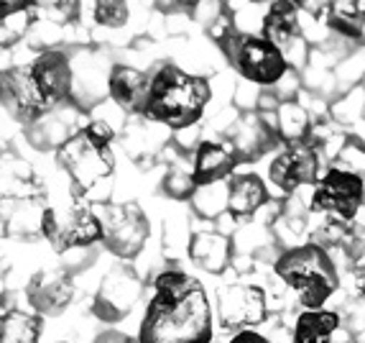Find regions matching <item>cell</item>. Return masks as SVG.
<instances>
[{"label":"cell","instance_id":"cell-39","mask_svg":"<svg viewBox=\"0 0 365 343\" xmlns=\"http://www.w3.org/2000/svg\"><path fill=\"white\" fill-rule=\"evenodd\" d=\"M258 3H261V0H258Z\"/></svg>","mask_w":365,"mask_h":343},{"label":"cell","instance_id":"cell-37","mask_svg":"<svg viewBox=\"0 0 365 343\" xmlns=\"http://www.w3.org/2000/svg\"><path fill=\"white\" fill-rule=\"evenodd\" d=\"M353 287L355 292H358V297L365 302V264H360V267H353Z\"/></svg>","mask_w":365,"mask_h":343},{"label":"cell","instance_id":"cell-25","mask_svg":"<svg viewBox=\"0 0 365 343\" xmlns=\"http://www.w3.org/2000/svg\"><path fill=\"white\" fill-rule=\"evenodd\" d=\"M312 244L322 246L329 257H332L335 252H340L342 257H345V262H350V264L358 262L360 254H363V241H360L355 226H350V223H342V221L324 223V226L314 233Z\"/></svg>","mask_w":365,"mask_h":343},{"label":"cell","instance_id":"cell-7","mask_svg":"<svg viewBox=\"0 0 365 343\" xmlns=\"http://www.w3.org/2000/svg\"><path fill=\"white\" fill-rule=\"evenodd\" d=\"M41 236L51 244V249L59 254L90 249L103 241L98 215L87 200H74L72 205L43 210L41 215Z\"/></svg>","mask_w":365,"mask_h":343},{"label":"cell","instance_id":"cell-12","mask_svg":"<svg viewBox=\"0 0 365 343\" xmlns=\"http://www.w3.org/2000/svg\"><path fill=\"white\" fill-rule=\"evenodd\" d=\"M263 39L279 49L289 67H304L309 49H307L299 11L294 0H271L266 16H263Z\"/></svg>","mask_w":365,"mask_h":343},{"label":"cell","instance_id":"cell-34","mask_svg":"<svg viewBox=\"0 0 365 343\" xmlns=\"http://www.w3.org/2000/svg\"><path fill=\"white\" fill-rule=\"evenodd\" d=\"M153 3L164 13H195L202 0H153Z\"/></svg>","mask_w":365,"mask_h":343},{"label":"cell","instance_id":"cell-4","mask_svg":"<svg viewBox=\"0 0 365 343\" xmlns=\"http://www.w3.org/2000/svg\"><path fill=\"white\" fill-rule=\"evenodd\" d=\"M274 269L307 310H319L340 287L337 264L322 246L312 241L287 249L276 259Z\"/></svg>","mask_w":365,"mask_h":343},{"label":"cell","instance_id":"cell-20","mask_svg":"<svg viewBox=\"0 0 365 343\" xmlns=\"http://www.w3.org/2000/svg\"><path fill=\"white\" fill-rule=\"evenodd\" d=\"M232 239L222 231H195L189 236L187 257L192 259L197 269L207 272V274H222L230 269L232 264Z\"/></svg>","mask_w":365,"mask_h":343},{"label":"cell","instance_id":"cell-11","mask_svg":"<svg viewBox=\"0 0 365 343\" xmlns=\"http://www.w3.org/2000/svg\"><path fill=\"white\" fill-rule=\"evenodd\" d=\"M108 59L95 49H72L69 51V69H72V87L69 103L82 113H90L100 103L108 100Z\"/></svg>","mask_w":365,"mask_h":343},{"label":"cell","instance_id":"cell-33","mask_svg":"<svg viewBox=\"0 0 365 343\" xmlns=\"http://www.w3.org/2000/svg\"><path fill=\"white\" fill-rule=\"evenodd\" d=\"M34 8V0H0V21H8L13 16H24Z\"/></svg>","mask_w":365,"mask_h":343},{"label":"cell","instance_id":"cell-2","mask_svg":"<svg viewBox=\"0 0 365 343\" xmlns=\"http://www.w3.org/2000/svg\"><path fill=\"white\" fill-rule=\"evenodd\" d=\"M212 90L205 77L189 74L177 64H161L151 74L143 118L169 131L192 129L207 108Z\"/></svg>","mask_w":365,"mask_h":343},{"label":"cell","instance_id":"cell-9","mask_svg":"<svg viewBox=\"0 0 365 343\" xmlns=\"http://www.w3.org/2000/svg\"><path fill=\"white\" fill-rule=\"evenodd\" d=\"M0 105L21 126H31L54 108L43 95L29 64H13V67L0 69Z\"/></svg>","mask_w":365,"mask_h":343},{"label":"cell","instance_id":"cell-38","mask_svg":"<svg viewBox=\"0 0 365 343\" xmlns=\"http://www.w3.org/2000/svg\"><path fill=\"white\" fill-rule=\"evenodd\" d=\"M227 343H271L266 336H261V333L256 331H240L237 336H232Z\"/></svg>","mask_w":365,"mask_h":343},{"label":"cell","instance_id":"cell-23","mask_svg":"<svg viewBox=\"0 0 365 343\" xmlns=\"http://www.w3.org/2000/svg\"><path fill=\"white\" fill-rule=\"evenodd\" d=\"M261 118L268 123V129L274 131L276 141L294 144L309 139L312 131V116L299 100H276L271 105V113L261 111Z\"/></svg>","mask_w":365,"mask_h":343},{"label":"cell","instance_id":"cell-27","mask_svg":"<svg viewBox=\"0 0 365 343\" xmlns=\"http://www.w3.org/2000/svg\"><path fill=\"white\" fill-rule=\"evenodd\" d=\"M43 318L34 310L11 307L0 313V343H38Z\"/></svg>","mask_w":365,"mask_h":343},{"label":"cell","instance_id":"cell-22","mask_svg":"<svg viewBox=\"0 0 365 343\" xmlns=\"http://www.w3.org/2000/svg\"><path fill=\"white\" fill-rule=\"evenodd\" d=\"M237 159L225 141H200L192 156V182L197 187H207L227 179L235 172Z\"/></svg>","mask_w":365,"mask_h":343},{"label":"cell","instance_id":"cell-35","mask_svg":"<svg viewBox=\"0 0 365 343\" xmlns=\"http://www.w3.org/2000/svg\"><path fill=\"white\" fill-rule=\"evenodd\" d=\"M95 343H138V338H130L123 331H103L95 338Z\"/></svg>","mask_w":365,"mask_h":343},{"label":"cell","instance_id":"cell-24","mask_svg":"<svg viewBox=\"0 0 365 343\" xmlns=\"http://www.w3.org/2000/svg\"><path fill=\"white\" fill-rule=\"evenodd\" d=\"M342 331V318L335 310H304L294 323L292 343H335Z\"/></svg>","mask_w":365,"mask_h":343},{"label":"cell","instance_id":"cell-10","mask_svg":"<svg viewBox=\"0 0 365 343\" xmlns=\"http://www.w3.org/2000/svg\"><path fill=\"white\" fill-rule=\"evenodd\" d=\"M140 292H143V282L133 267L118 264L103 277L98 292L92 297V315L103 323H120L140 300Z\"/></svg>","mask_w":365,"mask_h":343},{"label":"cell","instance_id":"cell-1","mask_svg":"<svg viewBox=\"0 0 365 343\" xmlns=\"http://www.w3.org/2000/svg\"><path fill=\"white\" fill-rule=\"evenodd\" d=\"M138 343H212V307L197 277L171 267L153 279Z\"/></svg>","mask_w":365,"mask_h":343},{"label":"cell","instance_id":"cell-26","mask_svg":"<svg viewBox=\"0 0 365 343\" xmlns=\"http://www.w3.org/2000/svg\"><path fill=\"white\" fill-rule=\"evenodd\" d=\"M324 21L345 39H360L365 31V0H327Z\"/></svg>","mask_w":365,"mask_h":343},{"label":"cell","instance_id":"cell-36","mask_svg":"<svg viewBox=\"0 0 365 343\" xmlns=\"http://www.w3.org/2000/svg\"><path fill=\"white\" fill-rule=\"evenodd\" d=\"M324 3L327 0H294V6H299V8H304L309 16H314V19H319L324 13Z\"/></svg>","mask_w":365,"mask_h":343},{"label":"cell","instance_id":"cell-31","mask_svg":"<svg viewBox=\"0 0 365 343\" xmlns=\"http://www.w3.org/2000/svg\"><path fill=\"white\" fill-rule=\"evenodd\" d=\"M95 21L105 29H120L128 24L130 8L128 0H95V11H92Z\"/></svg>","mask_w":365,"mask_h":343},{"label":"cell","instance_id":"cell-32","mask_svg":"<svg viewBox=\"0 0 365 343\" xmlns=\"http://www.w3.org/2000/svg\"><path fill=\"white\" fill-rule=\"evenodd\" d=\"M164 192L174 200H189L195 195V182H192V169L187 166H171L164 177Z\"/></svg>","mask_w":365,"mask_h":343},{"label":"cell","instance_id":"cell-3","mask_svg":"<svg viewBox=\"0 0 365 343\" xmlns=\"http://www.w3.org/2000/svg\"><path fill=\"white\" fill-rule=\"evenodd\" d=\"M113 139L115 131L110 123L90 121L56 149V164L67 172L74 200H87L113 177L115 172V156L110 149Z\"/></svg>","mask_w":365,"mask_h":343},{"label":"cell","instance_id":"cell-30","mask_svg":"<svg viewBox=\"0 0 365 343\" xmlns=\"http://www.w3.org/2000/svg\"><path fill=\"white\" fill-rule=\"evenodd\" d=\"M332 164H340V166H345V169L355 172L365 182V144L360 141L358 136H345L335 154V159H332Z\"/></svg>","mask_w":365,"mask_h":343},{"label":"cell","instance_id":"cell-15","mask_svg":"<svg viewBox=\"0 0 365 343\" xmlns=\"http://www.w3.org/2000/svg\"><path fill=\"white\" fill-rule=\"evenodd\" d=\"M46 202L31 192L0 195V239H34L41 236V215Z\"/></svg>","mask_w":365,"mask_h":343},{"label":"cell","instance_id":"cell-5","mask_svg":"<svg viewBox=\"0 0 365 343\" xmlns=\"http://www.w3.org/2000/svg\"><path fill=\"white\" fill-rule=\"evenodd\" d=\"M215 39L225 59L230 61V67L253 85L274 87L289 74V64L276 46H271L263 36L237 31L232 21H227V26L220 34H215Z\"/></svg>","mask_w":365,"mask_h":343},{"label":"cell","instance_id":"cell-18","mask_svg":"<svg viewBox=\"0 0 365 343\" xmlns=\"http://www.w3.org/2000/svg\"><path fill=\"white\" fill-rule=\"evenodd\" d=\"M227 146L235 154L237 164L243 161H256L261 159L268 149H274L276 136L268 129V123L261 118V113H243L237 116L235 123L227 129Z\"/></svg>","mask_w":365,"mask_h":343},{"label":"cell","instance_id":"cell-6","mask_svg":"<svg viewBox=\"0 0 365 343\" xmlns=\"http://www.w3.org/2000/svg\"><path fill=\"white\" fill-rule=\"evenodd\" d=\"M100 228H103V241L100 244L108 249L113 257L133 262L151 239V223L135 202H100L95 208Z\"/></svg>","mask_w":365,"mask_h":343},{"label":"cell","instance_id":"cell-29","mask_svg":"<svg viewBox=\"0 0 365 343\" xmlns=\"http://www.w3.org/2000/svg\"><path fill=\"white\" fill-rule=\"evenodd\" d=\"M195 210L205 218H217L220 213H225V184H207V187H197L195 195L189 197Z\"/></svg>","mask_w":365,"mask_h":343},{"label":"cell","instance_id":"cell-21","mask_svg":"<svg viewBox=\"0 0 365 343\" xmlns=\"http://www.w3.org/2000/svg\"><path fill=\"white\" fill-rule=\"evenodd\" d=\"M268 200H271V192L266 182L253 172L230 174V179L225 182V213L232 215L235 221L253 218Z\"/></svg>","mask_w":365,"mask_h":343},{"label":"cell","instance_id":"cell-13","mask_svg":"<svg viewBox=\"0 0 365 343\" xmlns=\"http://www.w3.org/2000/svg\"><path fill=\"white\" fill-rule=\"evenodd\" d=\"M317 179H319V151L312 139L287 144L268 166V182L281 195H294L302 184H314Z\"/></svg>","mask_w":365,"mask_h":343},{"label":"cell","instance_id":"cell-19","mask_svg":"<svg viewBox=\"0 0 365 343\" xmlns=\"http://www.w3.org/2000/svg\"><path fill=\"white\" fill-rule=\"evenodd\" d=\"M151 74L130 64H113L108 74V98L128 116H143Z\"/></svg>","mask_w":365,"mask_h":343},{"label":"cell","instance_id":"cell-8","mask_svg":"<svg viewBox=\"0 0 365 343\" xmlns=\"http://www.w3.org/2000/svg\"><path fill=\"white\" fill-rule=\"evenodd\" d=\"M365 205V182L355 172L340 164H329V169L314 182L309 208L314 213H327L335 221L350 223Z\"/></svg>","mask_w":365,"mask_h":343},{"label":"cell","instance_id":"cell-14","mask_svg":"<svg viewBox=\"0 0 365 343\" xmlns=\"http://www.w3.org/2000/svg\"><path fill=\"white\" fill-rule=\"evenodd\" d=\"M217 313L222 328H243L250 331L268 320L266 289L258 284H227L217 289Z\"/></svg>","mask_w":365,"mask_h":343},{"label":"cell","instance_id":"cell-17","mask_svg":"<svg viewBox=\"0 0 365 343\" xmlns=\"http://www.w3.org/2000/svg\"><path fill=\"white\" fill-rule=\"evenodd\" d=\"M74 300V282L64 269H41L31 277L26 287V302L41 318L64 313Z\"/></svg>","mask_w":365,"mask_h":343},{"label":"cell","instance_id":"cell-28","mask_svg":"<svg viewBox=\"0 0 365 343\" xmlns=\"http://www.w3.org/2000/svg\"><path fill=\"white\" fill-rule=\"evenodd\" d=\"M34 21L46 26H72L79 21V0H34Z\"/></svg>","mask_w":365,"mask_h":343},{"label":"cell","instance_id":"cell-16","mask_svg":"<svg viewBox=\"0 0 365 343\" xmlns=\"http://www.w3.org/2000/svg\"><path fill=\"white\" fill-rule=\"evenodd\" d=\"M87 113L77 111L72 103H61L56 108H51L49 113H43L38 121H34L31 126H26V141L36 151H49V149H59L61 144L72 139L82 126H85Z\"/></svg>","mask_w":365,"mask_h":343}]
</instances>
